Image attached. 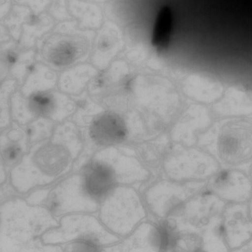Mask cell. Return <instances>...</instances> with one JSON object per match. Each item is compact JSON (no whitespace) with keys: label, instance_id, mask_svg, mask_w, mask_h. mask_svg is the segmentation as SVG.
<instances>
[{"label":"cell","instance_id":"6da1fadb","mask_svg":"<svg viewBox=\"0 0 252 252\" xmlns=\"http://www.w3.org/2000/svg\"><path fill=\"white\" fill-rule=\"evenodd\" d=\"M83 149L79 130L65 122L53 131L50 139L33 144L11 170L12 186L20 192L51 183L74 166Z\"/></svg>","mask_w":252,"mask_h":252},{"label":"cell","instance_id":"7a4b0ae2","mask_svg":"<svg viewBox=\"0 0 252 252\" xmlns=\"http://www.w3.org/2000/svg\"><path fill=\"white\" fill-rule=\"evenodd\" d=\"M47 209L23 199L0 207V252H59V246L44 245L40 237L59 224Z\"/></svg>","mask_w":252,"mask_h":252},{"label":"cell","instance_id":"3957f363","mask_svg":"<svg viewBox=\"0 0 252 252\" xmlns=\"http://www.w3.org/2000/svg\"><path fill=\"white\" fill-rule=\"evenodd\" d=\"M92 40L91 31L73 23H62L39 42L37 58L54 69H63L86 61Z\"/></svg>","mask_w":252,"mask_h":252},{"label":"cell","instance_id":"277c9868","mask_svg":"<svg viewBox=\"0 0 252 252\" xmlns=\"http://www.w3.org/2000/svg\"><path fill=\"white\" fill-rule=\"evenodd\" d=\"M221 167H236L250 172L252 164V121H230L220 129L207 150Z\"/></svg>","mask_w":252,"mask_h":252},{"label":"cell","instance_id":"5b68a950","mask_svg":"<svg viewBox=\"0 0 252 252\" xmlns=\"http://www.w3.org/2000/svg\"><path fill=\"white\" fill-rule=\"evenodd\" d=\"M41 239L44 244H60L71 242L68 251L94 249L111 243L115 237L108 233L94 217L85 215H72L61 219L58 227L46 231Z\"/></svg>","mask_w":252,"mask_h":252},{"label":"cell","instance_id":"8992f818","mask_svg":"<svg viewBox=\"0 0 252 252\" xmlns=\"http://www.w3.org/2000/svg\"><path fill=\"white\" fill-rule=\"evenodd\" d=\"M47 204L55 216L77 212H93L97 200L87 190L82 173L68 177L50 190Z\"/></svg>","mask_w":252,"mask_h":252},{"label":"cell","instance_id":"52a82bcc","mask_svg":"<svg viewBox=\"0 0 252 252\" xmlns=\"http://www.w3.org/2000/svg\"><path fill=\"white\" fill-rule=\"evenodd\" d=\"M206 189L225 203H247L252 194V178L244 169L221 167L207 181Z\"/></svg>","mask_w":252,"mask_h":252},{"label":"cell","instance_id":"ba28073f","mask_svg":"<svg viewBox=\"0 0 252 252\" xmlns=\"http://www.w3.org/2000/svg\"><path fill=\"white\" fill-rule=\"evenodd\" d=\"M221 223L229 252H235L252 237V219L247 203H226Z\"/></svg>","mask_w":252,"mask_h":252},{"label":"cell","instance_id":"9c48e42d","mask_svg":"<svg viewBox=\"0 0 252 252\" xmlns=\"http://www.w3.org/2000/svg\"><path fill=\"white\" fill-rule=\"evenodd\" d=\"M28 109L34 118L39 117L62 122L76 109L75 101L57 92H42L26 99Z\"/></svg>","mask_w":252,"mask_h":252},{"label":"cell","instance_id":"30bf717a","mask_svg":"<svg viewBox=\"0 0 252 252\" xmlns=\"http://www.w3.org/2000/svg\"><path fill=\"white\" fill-rule=\"evenodd\" d=\"M29 140L24 129L13 123L0 136V181L1 184L7 172L22 159L28 152Z\"/></svg>","mask_w":252,"mask_h":252},{"label":"cell","instance_id":"8fae6325","mask_svg":"<svg viewBox=\"0 0 252 252\" xmlns=\"http://www.w3.org/2000/svg\"><path fill=\"white\" fill-rule=\"evenodd\" d=\"M96 74V69L90 64L75 66L61 75L59 87L62 91L66 93L78 94Z\"/></svg>","mask_w":252,"mask_h":252},{"label":"cell","instance_id":"7c38bea8","mask_svg":"<svg viewBox=\"0 0 252 252\" xmlns=\"http://www.w3.org/2000/svg\"><path fill=\"white\" fill-rule=\"evenodd\" d=\"M57 76L49 67L41 63L33 65L27 75L21 88L24 96L45 92L53 88L56 83Z\"/></svg>","mask_w":252,"mask_h":252},{"label":"cell","instance_id":"4fadbf2b","mask_svg":"<svg viewBox=\"0 0 252 252\" xmlns=\"http://www.w3.org/2000/svg\"><path fill=\"white\" fill-rule=\"evenodd\" d=\"M172 13L170 7L164 5L159 9L155 22L151 42L159 51L165 49L169 43L172 29Z\"/></svg>","mask_w":252,"mask_h":252},{"label":"cell","instance_id":"5bb4252c","mask_svg":"<svg viewBox=\"0 0 252 252\" xmlns=\"http://www.w3.org/2000/svg\"><path fill=\"white\" fill-rule=\"evenodd\" d=\"M76 109L73 120L81 127L87 126L93 119L100 113V109L86 93L74 97Z\"/></svg>","mask_w":252,"mask_h":252},{"label":"cell","instance_id":"9a60e30c","mask_svg":"<svg viewBox=\"0 0 252 252\" xmlns=\"http://www.w3.org/2000/svg\"><path fill=\"white\" fill-rule=\"evenodd\" d=\"M68 5L69 11L78 20L81 26L92 29L96 27L98 14L95 6L77 0H70Z\"/></svg>","mask_w":252,"mask_h":252},{"label":"cell","instance_id":"2e32d148","mask_svg":"<svg viewBox=\"0 0 252 252\" xmlns=\"http://www.w3.org/2000/svg\"><path fill=\"white\" fill-rule=\"evenodd\" d=\"M22 50L15 43L5 42L0 50V80L2 81L10 73L17 62Z\"/></svg>","mask_w":252,"mask_h":252},{"label":"cell","instance_id":"e0dca14e","mask_svg":"<svg viewBox=\"0 0 252 252\" xmlns=\"http://www.w3.org/2000/svg\"><path fill=\"white\" fill-rule=\"evenodd\" d=\"M53 127L54 123L52 120L39 118L29 123L24 129L27 135L29 142L30 143L34 144L48 139L52 135Z\"/></svg>","mask_w":252,"mask_h":252},{"label":"cell","instance_id":"ac0fdd59","mask_svg":"<svg viewBox=\"0 0 252 252\" xmlns=\"http://www.w3.org/2000/svg\"><path fill=\"white\" fill-rule=\"evenodd\" d=\"M15 79L4 81L0 87V128L2 129L7 127L10 123L9 99L10 94L16 86Z\"/></svg>","mask_w":252,"mask_h":252},{"label":"cell","instance_id":"d6986e66","mask_svg":"<svg viewBox=\"0 0 252 252\" xmlns=\"http://www.w3.org/2000/svg\"><path fill=\"white\" fill-rule=\"evenodd\" d=\"M11 104L12 116L17 123L26 124L34 118L28 109L26 98L19 92L11 95Z\"/></svg>","mask_w":252,"mask_h":252},{"label":"cell","instance_id":"ffe728a7","mask_svg":"<svg viewBox=\"0 0 252 252\" xmlns=\"http://www.w3.org/2000/svg\"><path fill=\"white\" fill-rule=\"evenodd\" d=\"M34 57L33 51H23L17 62L11 70L10 74L19 83H23L26 76L33 66Z\"/></svg>","mask_w":252,"mask_h":252},{"label":"cell","instance_id":"44dd1931","mask_svg":"<svg viewBox=\"0 0 252 252\" xmlns=\"http://www.w3.org/2000/svg\"><path fill=\"white\" fill-rule=\"evenodd\" d=\"M50 189H41L37 190L27 198V202L32 205H37L47 199Z\"/></svg>","mask_w":252,"mask_h":252},{"label":"cell","instance_id":"7402d4cb","mask_svg":"<svg viewBox=\"0 0 252 252\" xmlns=\"http://www.w3.org/2000/svg\"><path fill=\"white\" fill-rule=\"evenodd\" d=\"M52 1L51 10L54 16L57 18L64 19L67 18L65 0H51Z\"/></svg>","mask_w":252,"mask_h":252},{"label":"cell","instance_id":"603a6c76","mask_svg":"<svg viewBox=\"0 0 252 252\" xmlns=\"http://www.w3.org/2000/svg\"><path fill=\"white\" fill-rule=\"evenodd\" d=\"M19 3H26L36 13L43 9L47 3V0H15Z\"/></svg>","mask_w":252,"mask_h":252},{"label":"cell","instance_id":"cb8c5ba5","mask_svg":"<svg viewBox=\"0 0 252 252\" xmlns=\"http://www.w3.org/2000/svg\"><path fill=\"white\" fill-rule=\"evenodd\" d=\"M252 252V237L235 252Z\"/></svg>","mask_w":252,"mask_h":252},{"label":"cell","instance_id":"d4e9b609","mask_svg":"<svg viewBox=\"0 0 252 252\" xmlns=\"http://www.w3.org/2000/svg\"><path fill=\"white\" fill-rule=\"evenodd\" d=\"M247 204L249 214L252 219V194L249 200L247 202Z\"/></svg>","mask_w":252,"mask_h":252},{"label":"cell","instance_id":"484cf974","mask_svg":"<svg viewBox=\"0 0 252 252\" xmlns=\"http://www.w3.org/2000/svg\"><path fill=\"white\" fill-rule=\"evenodd\" d=\"M250 174L252 178V164L250 169Z\"/></svg>","mask_w":252,"mask_h":252}]
</instances>
